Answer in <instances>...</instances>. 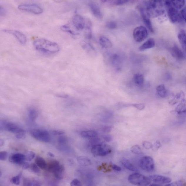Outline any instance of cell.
Returning a JSON list of instances; mask_svg holds the SVG:
<instances>
[{"label":"cell","instance_id":"6da1fadb","mask_svg":"<svg viewBox=\"0 0 186 186\" xmlns=\"http://www.w3.org/2000/svg\"><path fill=\"white\" fill-rule=\"evenodd\" d=\"M35 49L43 53L51 54L58 52L60 50L57 43L44 38H39L34 41Z\"/></svg>","mask_w":186,"mask_h":186},{"label":"cell","instance_id":"7a4b0ae2","mask_svg":"<svg viewBox=\"0 0 186 186\" xmlns=\"http://www.w3.org/2000/svg\"><path fill=\"white\" fill-rule=\"evenodd\" d=\"M128 180L133 185L138 186L150 185L151 181L149 177L138 173H134L128 177Z\"/></svg>","mask_w":186,"mask_h":186},{"label":"cell","instance_id":"3957f363","mask_svg":"<svg viewBox=\"0 0 186 186\" xmlns=\"http://www.w3.org/2000/svg\"><path fill=\"white\" fill-rule=\"evenodd\" d=\"M110 147L106 144L100 143L95 145L92 148L91 153L97 157H103L108 155L111 152Z\"/></svg>","mask_w":186,"mask_h":186},{"label":"cell","instance_id":"277c9868","mask_svg":"<svg viewBox=\"0 0 186 186\" xmlns=\"http://www.w3.org/2000/svg\"><path fill=\"white\" fill-rule=\"evenodd\" d=\"M1 130H5L16 134L26 133V131L18 125L11 122L5 121H1Z\"/></svg>","mask_w":186,"mask_h":186},{"label":"cell","instance_id":"5b68a950","mask_svg":"<svg viewBox=\"0 0 186 186\" xmlns=\"http://www.w3.org/2000/svg\"><path fill=\"white\" fill-rule=\"evenodd\" d=\"M31 133L34 138L41 142L48 143L51 141L49 133L45 130L35 129L31 131Z\"/></svg>","mask_w":186,"mask_h":186},{"label":"cell","instance_id":"8992f818","mask_svg":"<svg viewBox=\"0 0 186 186\" xmlns=\"http://www.w3.org/2000/svg\"><path fill=\"white\" fill-rule=\"evenodd\" d=\"M139 165L142 170L148 172L153 171L155 167L154 161L153 158L148 156L142 157L139 161Z\"/></svg>","mask_w":186,"mask_h":186},{"label":"cell","instance_id":"52a82bcc","mask_svg":"<svg viewBox=\"0 0 186 186\" xmlns=\"http://www.w3.org/2000/svg\"><path fill=\"white\" fill-rule=\"evenodd\" d=\"M148 30L144 26H139L134 29L133 36L134 40L138 43H140L148 37Z\"/></svg>","mask_w":186,"mask_h":186},{"label":"cell","instance_id":"ba28073f","mask_svg":"<svg viewBox=\"0 0 186 186\" xmlns=\"http://www.w3.org/2000/svg\"><path fill=\"white\" fill-rule=\"evenodd\" d=\"M19 10L29 12L35 14L39 15L43 12V9L40 6L35 4H23L18 6Z\"/></svg>","mask_w":186,"mask_h":186},{"label":"cell","instance_id":"9c48e42d","mask_svg":"<svg viewBox=\"0 0 186 186\" xmlns=\"http://www.w3.org/2000/svg\"><path fill=\"white\" fill-rule=\"evenodd\" d=\"M168 15L169 18L172 23H181L184 21L181 16L180 12L174 7L169 8Z\"/></svg>","mask_w":186,"mask_h":186},{"label":"cell","instance_id":"30bf717a","mask_svg":"<svg viewBox=\"0 0 186 186\" xmlns=\"http://www.w3.org/2000/svg\"><path fill=\"white\" fill-rule=\"evenodd\" d=\"M151 182L154 183L161 185V184H170L171 182V178L168 177L160 175H154L148 177Z\"/></svg>","mask_w":186,"mask_h":186},{"label":"cell","instance_id":"8fae6325","mask_svg":"<svg viewBox=\"0 0 186 186\" xmlns=\"http://www.w3.org/2000/svg\"><path fill=\"white\" fill-rule=\"evenodd\" d=\"M170 53L175 58L178 60L182 61L186 58L185 52L181 50L177 45L175 44L170 49Z\"/></svg>","mask_w":186,"mask_h":186},{"label":"cell","instance_id":"7c38bea8","mask_svg":"<svg viewBox=\"0 0 186 186\" xmlns=\"http://www.w3.org/2000/svg\"><path fill=\"white\" fill-rule=\"evenodd\" d=\"M73 23L75 29L78 31L82 30L85 26V20L81 15H75L73 19Z\"/></svg>","mask_w":186,"mask_h":186},{"label":"cell","instance_id":"4fadbf2b","mask_svg":"<svg viewBox=\"0 0 186 186\" xmlns=\"http://www.w3.org/2000/svg\"><path fill=\"white\" fill-rule=\"evenodd\" d=\"M138 9L140 11V14H141L142 19H143L145 25H146V27L149 30L150 32L154 33V29H153L152 23H151L149 17L147 15L146 12H145V9L143 7L138 6Z\"/></svg>","mask_w":186,"mask_h":186},{"label":"cell","instance_id":"5bb4252c","mask_svg":"<svg viewBox=\"0 0 186 186\" xmlns=\"http://www.w3.org/2000/svg\"><path fill=\"white\" fill-rule=\"evenodd\" d=\"M9 161L12 163L21 165L26 160V155L21 153H15L9 157Z\"/></svg>","mask_w":186,"mask_h":186},{"label":"cell","instance_id":"9a60e30c","mask_svg":"<svg viewBox=\"0 0 186 186\" xmlns=\"http://www.w3.org/2000/svg\"><path fill=\"white\" fill-rule=\"evenodd\" d=\"M3 32L12 34L16 37V38L21 44H24L26 42V36L22 33L20 31L14 30L4 29Z\"/></svg>","mask_w":186,"mask_h":186},{"label":"cell","instance_id":"2e32d148","mask_svg":"<svg viewBox=\"0 0 186 186\" xmlns=\"http://www.w3.org/2000/svg\"><path fill=\"white\" fill-rule=\"evenodd\" d=\"M88 5L93 15L98 19H102L103 17L102 14L98 4L94 3H90Z\"/></svg>","mask_w":186,"mask_h":186},{"label":"cell","instance_id":"e0dca14e","mask_svg":"<svg viewBox=\"0 0 186 186\" xmlns=\"http://www.w3.org/2000/svg\"><path fill=\"white\" fill-rule=\"evenodd\" d=\"M155 45V41L154 39L150 38L139 47V50L140 51H144L154 48Z\"/></svg>","mask_w":186,"mask_h":186},{"label":"cell","instance_id":"ac0fdd59","mask_svg":"<svg viewBox=\"0 0 186 186\" xmlns=\"http://www.w3.org/2000/svg\"><path fill=\"white\" fill-rule=\"evenodd\" d=\"M99 42L101 46L106 49H109L113 46L111 41L107 37L104 36L100 37Z\"/></svg>","mask_w":186,"mask_h":186},{"label":"cell","instance_id":"d6986e66","mask_svg":"<svg viewBox=\"0 0 186 186\" xmlns=\"http://www.w3.org/2000/svg\"><path fill=\"white\" fill-rule=\"evenodd\" d=\"M83 47L89 56L93 57H96L97 55L96 50L90 43H86L83 45Z\"/></svg>","mask_w":186,"mask_h":186},{"label":"cell","instance_id":"ffe728a7","mask_svg":"<svg viewBox=\"0 0 186 186\" xmlns=\"http://www.w3.org/2000/svg\"><path fill=\"white\" fill-rule=\"evenodd\" d=\"M178 39L184 52L186 51V32L184 30L182 29L180 31L178 35Z\"/></svg>","mask_w":186,"mask_h":186},{"label":"cell","instance_id":"44dd1931","mask_svg":"<svg viewBox=\"0 0 186 186\" xmlns=\"http://www.w3.org/2000/svg\"><path fill=\"white\" fill-rule=\"evenodd\" d=\"M65 171V167L62 165H59L56 169L53 172L54 176L56 179L61 180L63 178V173Z\"/></svg>","mask_w":186,"mask_h":186},{"label":"cell","instance_id":"7402d4cb","mask_svg":"<svg viewBox=\"0 0 186 186\" xmlns=\"http://www.w3.org/2000/svg\"><path fill=\"white\" fill-rule=\"evenodd\" d=\"M121 163L125 167L130 171L137 172L138 171V169L134 166L130 161L125 158L123 157L121 159Z\"/></svg>","mask_w":186,"mask_h":186},{"label":"cell","instance_id":"603a6c76","mask_svg":"<svg viewBox=\"0 0 186 186\" xmlns=\"http://www.w3.org/2000/svg\"><path fill=\"white\" fill-rule=\"evenodd\" d=\"M156 90L157 95L160 98H165L168 95L167 91L164 84H160L157 86Z\"/></svg>","mask_w":186,"mask_h":186},{"label":"cell","instance_id":"cb8c5ba5","mask_svg":"<svg viewBox=\"0 0 186 186\" xmlns=\"http://www.w3.org/2000/svg\"><path fill=\"white\" fill-rule=\"evenodd\" d=\"M77 160L80 165L82 166H87L91 165L92 162L88 157L85 156H79L77 158Z\"/></svg>","mask_w":186,"mask_h":186},{"label":"cell","instance_id":"d4e9b609","mask_svg":"<svg viewBox=\"0 0 186 186\" xmlns=\"http://www.w3.org/2000/svg\"><path fill=\"white\" fill-rule=\"evenodd\" d=\"M184 96H185V94H184L183 92L181 91L180 92V93L177 94L170 101L169 104L172 105L177 104L180 101L184 99Z\"/></svg>","mask_w":186,"mask_h":186},{"label":"cell","instance_id":"484cf974","mask_svg":"<svg viewBox=\"0 0 186 186\" xmlns=\"http://www.w3.org/2000/svg\"><path fill=\"white\" fill-rule=\"evenodd\" d=\"M98 133L94 130H89L82 131L81 135L86 138H93L98 136Z\"/></svg>","mask_w":186,"mask_h":186},{"label":"cell","instance_id":"4316f807","mask_svg":"<svg viewBox=\"0 0 186 186\" xmlns=\"http://www.w3.org/2000/svg\"><path fill=\"white\" fill-rule=\"evenodd\" d=\"M177 113L179 115L186 113V100L183 99L180 101V103L176 107L175 110Z\"/></svg>","mask_w":186,"mask_h":186},{"label":"cell","instance_id":"83f0119b","mask_svg":"<svg viewBox=\"0 0 186 186\" xmlns=\"http://www.w3.org/2000/svg\"><path fill=\"white\" fill-rule=\"evenodd\" d=\"M35 162L41 169H46L47 164L43 158L40 156H37L35 159Z\"/></svg>","mask_w":186,"mask_h":186},{"label":"cell","instance_id":"f1b7e54d","mask_svg":"<svg viewBox=\"0 0 186 186\" xmlns=\"http://www.w3.org/2000/svg\"><path fill=\"white\" fill-rule=\"evenodd\" d=\"M85 26V36L87 38H91L92 36V24L91 20H87Z\"/></svg>","mask_w":186,"mask_h":186},{"label":"cell","instance_id":"f546056e","mask_svg":"<svg viewBox=\"0 0 186 186\" xmlns=\"http://www.w3.org/2000/svg\"><path fill=\"white\" fill-rule=\"evenodd\" d=\"M133 78L134 82L137 86L141 87L143 85L145 79L143 75L135 74L134 75Z\"/></svg>","mask_w":186,"mask_h":186},{"label":"cell","instance_id":"4dcf8cb0","mask_svg":"<svg viewBox=\"0 0 186 186\" xmlns=\"http://www.w3.org/2000/svg\"><path fill=\"white\" fill-rule=\"evenodd\" d=\"M38 113L36 109L31 108L28 110V116L30 120L32 122L35 121L38 117Z\"/></svg>","mask_w":186,"mask_h":186},{"label":"cell","instance_id":"1f68e13d","mask_svg":"<svg viewBox=\"0 0 186 186\" xmlns=\"http://www.w3.org/2000/svg\"><path fill=\"white\" fill-rule=\"evenodd\" d=\"M59 165H60V163H59V162L58 161L56 160L51 161L47 164L46 168L47 169L48 171L52 173L53 172Z\"/></svg>","mask_w":186,"mask_h":186},{"label":"cell","instance_id":"d6a6232c","mask_svg":"<svg viewBox=\"0 0 186 186\" xmlns=\"http://www.w3.org/2000/svg\"><path fill=\"white\" fill-rule=\"evenodd\" d=\"M101 2L103 3V4H110L111 5H122L123 4H126V3L129 2V1L127 0H120V1H101Z\"/></svg>","mask_w":186,"mask_h":186},{"label":"cell","instance_id":"836d02e7","mask_svg":"<svg viewBox=\"0 0 186 186\" xmlns=\"http://www.w3.org/2000/svg\"><path fill=\"white\" fill-rule=\"evenodd\" d=\"M172 7L177 9H181L185 5V1L184 0L180 1H172Z\"/></svg>","mask_w":186,"mask_h":186},{"label":"cell","instance_id":"e575fe53","mask_svg":"<svg viewBox=\"0 0 186 186\" xmlns=\"http://www.w3.org/2000/svg\"><path fill=\"white\" fill-rule=\"evenodd\" d=\"M22 176V172H20L18 175L13 177L11 180V182L15 185H19L20 183V180Z\"/></svg>","mask_w":186,"mask_h":186},{"label":"cell","instance_id":"d590c367","mask_svg":"<svg viewBox=\"0 0 186 186\" xmlns=\"http://www.w3.org/2000/svg\"><path fill=\"white\" fill-rule=\"evenodd\" d=\"M131 151L133 154H140L142 153V150L138 145H135L131 148Z\"/></svg>","mask_w":186,"mask_h":186},{"label":"cell","instance_id":"8d00e7d4","mask_svg":"<svg viewBox=\"0 0 186 186\" xmlns=\"http://www.w3.org/2000/svg\"><path fill=\"white\" fill-rule=\"evenodd\" d=\"M26 160L30 162L35 157V153L32 151H29L26 155Z\"/></svg>","mask_w":186,"mask_h":186},{"label":"cell","instance_id":"74e56055","mask_svg":"<svg viewBox=\"0 0 186 186\" xmlns=\"http://www.w3.org/2000/svg\"><path fill=\"white\" fill-rule=\"evenodd\" d=\"M68 141V138L66 136L61 135L58 139V142L60 145H65Z\"/></svg>","mask_w":186,"mask_h":186},{"label":"cell","instance_id":"f35d334b","mask_svg":"<svg viewBox=\"0 0 186 186\" xmlns=\"http://www.w3.org/2000/svg\"><path fill=\"white\" fill-rule=\"evenodd\" d=\"M30 167L32 171L35 173H39L40 172V167L36 165V164L32 163L30 165Z\"/></svg>","mask_w":186,"mask_h":186},{"label":"cell","instance_id":"ab89813d","mask_svg":"<svg viewBox=\"0 0 186 186\" xmlns=\"http://www.w3.org/2000/svg\"><path fill=\"white\" fill-rule=\"evenodd\" d=\"M106 26L108 29H116L117 27V24L115 21H111L108 22L106 24Z\"/></svg>","mask_w":186,"mask_h":186},{"label":"cell","instance_id":"60d3db41","mask_svg":"<svg viewBox=\"0 0 186 186\" xmlns=\"http://www.w3.org/2000/svg\"><path fill=\"white\" fill-rule=\"evenodd\" d=\"M61 29L64 32L68 33L71 34V35H75V33L73 32L68 26H66V25H64V26H61Z\"/></svg>","mask_w":186,"mask_h":186},{"label":"cell","instance_id":"b9f144b4","mask_svg":"<svg viewBox=\"0 0 186 186\" xmlns=\"http://www.w3.org/2000/svg\"><path fill=\"white\" fill-rule=\"evenodd\" d=\"M143 145L144 148L147 150H149L152 148L153 145L152 144L148 141H145L143 142Z\"/></svg>","mask_w":186,"mask_h":186},{"label":"cell","instance_id":"7bdbcfd3","mask_svg":"<svg viewBox=\"0 0 186 186\" xmlns=\"http://www.w3.org/2000/svg\"><path fill=\"white\" fill-rule=\"evenodd\" d=\"M8 153L6 151H1L0 153V160L1 161H5L7 159Z\"/></svg>","mask_w":186,"mask_h":186},{"label":"cell","instance_id":"ee69618b","mask_svg":"<svg viewBox=\"0 0 186 186\" xmlns=\"http://www.w3.org/2000/svg\"><path fill=\"white\" fill-rule=\"evenodd\" d=\"M102 137L107 142H111L113 140L112 136L109 134H105L102 136Z\"/></svg>","mask_w":186,"mask_h":186},{"label":"cell","instance_id":"f6af8a7d","mask_svg":"<svg viewBox=\"0 0 186 186\" xmlns=\"http://www.w3.org/2000/svg\"><path fill=\"white\" fill-rule=\"evenodd\" d=\"M70 185L72 186H80L81 185V183L79 180L75 179L71 181Z\"/></svg>","mask_w":186,"mask_h":186},{"label":"cell","instance_id":"bcb514c9","mask_svg":"<svg viewBox=\"0 0 186 186\" xmlns=\"http://www.w3.org/2000/svg\"><path fill=\"white\" fill-rule=\"evenodd\" d=\"M132 105L134 107L138 109L139 110H142L143 109L145 108V107L144 104H134Z\"/></svg>","mask_w":186,"mask_h":186},{"label":"cell","instance_id":"7dc6e473","mask_svg":"<svg viewBox=\"0 0 186 186\" xmlns=\"http://www.w3.org/2000/svg\"><path fill=\"white\" fill-rule=\"evenodd\" d=\"M162 145L161 144L160 142L157 140L156 141L155 143L154 144V146L153 145V150L157 151L159 148H160L161 147Z\"/></svg>","mask_w":186,"mask_h":186},{"label":"cell","instance_id":"c3c4849f","mask_svg":"<svg viewBox=\"0 0 186 186\" xmlns=\"http://www.w3.org/2000/svg\"><path fill=\"white\" fill-rule=\"evenodd\" d=\"M183 185V183L181 181H176V182L172 183L170 184H167L166 185V186H182Z\"/></svg>","mask_w":186,"mask_h":186},{"label":"cell","instance_id":"681fc988","mask_svg":"<svg viewBox=\"0 0 186 186\" xmlns=\"http://www.w3.org/2000/svg\"><path fill=\"white\" fill-rule=\"evenodd\" d=\"M112 127L111 126H104L102 128V131L103 132L106 133H108L110 132L111 130H112Z\"/></svg>","mask_w":186,"mask_h":186},{"label":"cell","instance_id":"f907efd6","mask_svg":"<svg viewBox=\"0 0 186 186\" xmlns=\"http://www.w3.org/2000/svg\"><path fill=\"white\" fill-rule=\"evenodd\" d=\"M52 133L54 135H61L65 133V132L63 131L57 130H53Z\"/></svg>","mask_w":186,"mask_h":186},{"label":"cell","instance_id":"816d5d0a","mask_svg":"<svg viewBox=\"0 0 186 186\" xmlns=\"http://www.w3.org/2000/svg\"><path fill=\"white\" fill-rule=\"evenodd\" d=\"M32 181L27 178H24L23 180V185L24 186H31Z\"/></svg>","mask_w":186,"mask_h":186},{"label":"cell","instance_id":"f5cc1de1","mask_svg":"<svg viewBox=\"0 0 186 186\" xmlns=\"http://www.w3.org/2000/svg\"><path fill=\"white\" fill-rule=\"evenodd\" d=\"M181 15L184 21H186V7L183 8L181 11Z\"/></svg>","mask_w":186,"mask_h":186},{"label":"cell","instance_id":"db71d44e","mask_svg":"<svg viewBox=\"0 0 186 186\" xmlns=\"http://www.w3.org/2000/svg\"><path fill=\"white\" fill-rule=\"evenodd\" d=\"M164 4L165 6L169 8L172 7V1H164Z\"/></svg>","mask_w":186,"mask_h":186},{"label":"cell","instance_id":"11a10c76","mask_svg":"<svg viewBox=\"0 0 186 186\" xmlns=\"http://www.w3.org/2000/svg\"><path fill=\"white\" fill-rule=\"evenodd\" d=\"M22 168L24 170H26L30 167V165L29 162L25 161L21 165Z\"/></svg>","mask_w":186,"mask_h":186},{"label":"cell","instance_id":"9f6ffc18","mask_svg":"<svg viewBox=\"0 0 186 186\" xmlns=\"http://www.w3.org/2000/svg\"><path fill=\"white\" fill-rule=\"evenodd\" d=\"M112 168H113V169L114 170H115V171H121V167L118 166V165H115V164H113V165H112Z\"/></svg>","mask_w":186,"mask_h":186},{"label":"cell","instance_id":"6f0895ef","mask_svg":"<svg viewBox=\"0 0 186 186\" xmlns=\"http://www.w3.org/2000/svg\"><path fill=\"white\" fill-rule=\"evenodd\" d=\"M6 11L4 8L2 7V6H1L0 7V15L1 16H3L4 15L6 14Z\"/></svg>","mask_w":186,"mask_h":186},{"label":"cell","instance_id":"680465c9","mask_svg":"<svg viewBox=\"0 0 186 186\" xmlns=\"http://www.w3.org/2000/svg\"><path fill=\"white\" fill-rule=\"evenodd\" d=\"M16 137L18 139H24L26 136L25 133H20L16 134Z\"/></svg>","mask_w":186,"mask_h":186},{"label":"cell","instance_id":"91938a15","mask_svg":"<svg viewBox=\"0 0 186 186\" xmlns=\"http://www.w3.org/2000/svg\"><path fill=\"white\" fill-rule=\"evenodd\" d=\"M41 184L40 183L36 180H33L31 182V186H40Z\"/></svg>","mask_w":186,"mask_h":186},{"label":"cell","instance_id":"94428289","mask_svg":"<svg viewBox=\"0 0 186 186\" xmlns=\"http://www.w3.org/2000/svg\"><path fill=\"white\" fill-rule=\"evenodd\" d=\"M48 155L51 157H54V154L51 152H48Z\"/></svg>","mask_w":186,"mask_h":186},{"label":"cell","instance_id":"6125c7cd","mask_svg":"<svg viewBox=\"0 0 186 186\" xmlns=\"http://www.w3.org/2000/svg\"><path fill=\"white\" fill-rule=\"evenodd\" d=\"M4 140H3L2 139H1V140H0V145H1V146H2L3 145H4Z\"/></svg>","mask_w":186,"mask_h":186},{"label":"cell","instance_id":"be15d7a7","mask_svg":"<svg viewBox=\"0 0 186 186\" xmlns=\"http://www.w3.org/2000/svg\"><path fill=\"white\" fill-rule=\"evenodd\" d=\"M150 185V186H161V185H159V184H155V183H153V184H151Z\"/></svg>","mask_w":186,"mask_h":186},{"label":"cell","instance_id":"e7e4bbea","mask_svg":"<svg viewBox=\"0 0 186 186\" xmlns=\"http://www.w3.org/2000/svg\"><path fill=\"white\" fill-rule=\"evenodd\" d=\"M1 175H2V173H1V172H0V176H1Z\"/></svg>","mask_w":186,"mask_h":186}]
</instances>
